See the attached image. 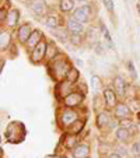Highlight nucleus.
<instances>
[{"label": "nucleus", "mask_w": 140, "mask_h": 158, "mask_svg": "<svg viewBox=\"0 0 140 158\" xmlns=\"http://www.w3.org/2000/svg\"><path fill=\"white\" fill-rule=\"evenodd\" d=\"M49 69H51V76L55 78V80H62L63 77L66 78V74H67V72L70 70V66H69V63L66 62L65 59H57V57H55L53 60H51V66H49Z\"/></svg>", "instance_id": "nucleus-1"}, {"label": "nucleus", "mask_w": 140, "mask_h": 158, "mask_svg": "<svg viewBox=\"0 0 140 158\" xmlns=\"http://www.w3.org/2000/svg\"><path fill=\"white\" fill-rule=\"evenodd\" d=\"M91 14H92V9L91 6L88 4H84V6H80L73 11V18H76L77 21L80 23H88L90 18H91Z\"/></svg>", "instance_id": "nucleus-2"}, {"label": "nucleus", "mask_w": 140, "mask_h": 158, "mask_svg": "<svg viewBox=\"0 0 140 158\" xmlns=\"http://www.w3.org/2000/svg\"><path fill=\"white\" fill-rule=\"evenodd\" d=\"M77 119V112H76L73 108H65L60 114V123H62L65 127H70L73 123Z\"/></svg>", "instance_id": "nucleus-3"}, {"label": "nucleus", "mask_w": 140, "mask_h": 158, "mask_svg": "<svg viewBox=\"0 0 140 158\" xmlns=\"http://www.w3.org/2000/svg\"><path fill=\"white\" fill-rule=\"evenodd\" d=\"M84 95H86V94L78 93V91H73V93H70L67 97L63 98V104H65L66 108H76L83 102Z\"/></svg>", "instance_id": "nucleus-4"}, {"label": "nucleus", "mask_w": 140, "mask_h": 158, "mask_svg": "<svg viewBox=\"0 0 140 158\" xmlns=\"http://www.w3.org/2000/svg\"><path fill=\"white\" fill-rule=\"evenodd\" d=\"M46 46H48V44L42 39L35 48H34V51L31 52V60H32V63L42 62V59L46 56Z\"/></svg>", "instance_id": "nucleus-5"}, {"label": "nucleus", "mask_w": 140, "mask_h": 158, "mask_svg": "<svg viewBox=\"0 0 140 158\" xmlns=\"http://www.w3.org/2000/svg\"><path fill=\"white\" fill-rule=\"evenodd\" d=\"M66 27H67V31H69V34H70V35H80V36H83V34L86 32L83 23L77 21L76 18H73V17H70L67 20Z\"/></svg>", "instance_id": "nucleus-6"}, {"label": "nucleus", "mask_w": 140, "mask_h": 158, "mask_svg": "<svg viewBox=\"0 0 140 158\" xmlns=\"http://www.w3.org/2000/svg\"><path fill=\"white\" fill-rule=\"evenodd\" d=\"M102 95H104L105 106H107L108 109H115L118 102H116V93L113 91V88H104Z\"/></svg>", "instance_id": "nucleus-7"}, {"label": "nucleus", "mask_w": 140, "mask_h": 158, "mask_svg": "<svg viewBox=\"0 0 140 158\" xmlns=\"http://www.w3.org/2000/svg\"><path fill=\"white\" fill-rule=\"evenodd\" d=\"M112 88L119 97H125L126 95V89H128V84H126V81L123 80V77L116 76L112 81Z\"/></svg>", "instance_id": "nucleus-8"}, {"label": "nucleus", "mask_w": 140, "mask_h": 158, "mask_svg": "<svg viewBox=\"0 0 140 158\" xmlns=\"http://www.w3.org/2000/svg\"><path fill=\"white\" fill-rule=\"evenodd\" d=\"M31 34H32V30H31V25L28 24V23H27V24L20 25V27H18V30H17V38H18V41H20V44H25V45H27V42H28V39H30Z\"/></svg>", "instance_id": "nucleus-9"}, {"label": "nucleus", "mask_w": 140, "mask_h": 158, "mask_svg": "<svg viewBox=\"0 0 140 158\" xmlns=\"http://www.w3.org/2000/svg\"><path fill=\"white\" fill-rule=\"evenodd\" d=\"M74 158H88L90 157V146L87 143H78L72 151Z\"/></svg>", "instance_id": "nucleus-10"}, {"label": "nucleus", "mask_w": 140, "mask_h": 158, "mask_svg": "<svg viewBox=\"0 0 140 158\" xmlns=\"http://www.w3.org/2000/svg\"><path fill=\"white\" fill-rule=\"evenodd\" d=\"M130 108L126 104H118L115 106V109H113V114H115V118L116 119H128L129 116H130Z\"/></svg>", "instance_id": "nucleus-11"}, {"label": "nucleus", "mask_w": 140, "mask_h": 158, "mask_svg": "<svg viewBox=\"0 0 140 158\" xmlns=\"http://www.w3.org/2000/svg\"><path fill=\"white\" fill-rule=\"evenodd\" d=\"M42 39H44V35H42L41 31H39V30H32V34H31L30 39H28V42H27V49L32 52L34 48H35V46L42 41Z\"/></svg>", "instance_id": "nucleus-12"}, {"label": "nucleus", "mask_w": 140, "mask_h": 158, "mask_svg": "<svg viewBox=\"0 0 140 158\" xmlns=\"http://www.w3.org/2000/svg\"><path fill=\"white\" fill-rule=\"evenodd\" d=\"M30 9L35 15H44L46 13V3L45 0H32L30 3Z\"/></svg>", "instance_id": "nucleus-13"}, {"label": "nucleus", "mask_w": 140, "mask_h": 158, "mask_svg": "<svg viewBox=\"0 0 140 158\" xmlns=\"http://www.w3.org/2000/svg\"><path fill=\"white\" fill-rule=\"evenodd\" d=\"M20 21V11L17 9H11L10 11H7V17H6V24L10 28H15Z\"/></svg>", "instance_id": "nucleus-14"}, {"label": "nucleus", "mask_w": 140, "mask_h": 158, "mask_svg": "<svg viewBox=\"0 0 140 158\" xmlns=\"http://www.w3.org/2000/svg\"><path fill=\"white\" fill-rule=\"evenodd\" d=\"M10 42H11V35H10V32H7L6 30L2 28V31H0V51L2 52L6 51L10 46Z\"/></svg>", "instance_id": "nucleus-15"}, {"label": "nucleus", "mask_w": 140, "mask_h": 158, "mask_svg": "<svg viewBox=\"0 0 140 158\" xmlns=\"http://www.w3.org/2000/svg\"><path fill=\"white\" fill-rule=\"evenodd\" d=\"M130 131H129V129L126 127H118L115 130V139L118 141H121V143H123V141H128L129 139H130Z\"/></svg>", "instance_id": "nucleus-16"}, {"label": "nucleus", "mask_w": 140, "mask_h": 158, "mask_svg": "<svg viewBox=\"0 0 140 158\" xmlns=\"http://www.w3.org/2000/svg\"><path fill=\"white\" fill-rule=\"evenodd\" d=\"M77 137H76V134H67L65 137V140H63V147H65L66 150H72L76 146H77Z\"/></svg>", "instance_id": "nucleus-17"}, {"label": "nucleus", "mask_w": 140, "mask_h": 158, "mask_svg": "<svg viewBox=\"0 0 140 158\" xmlns=\"http://www.w3.org/2000/svg\"><path fill=\"white\" fill-rule=\"evenodd\" d=\"M57 55H59V49H57V46L53 44V42H49L48 46H46V59L49 60H53L55 57H57Z\"/></svg>", "instance_id": "nucleus-18"}, {"label": "nucleus", "mask_w": 140, "mask_h": 158, "mask_svg": "<svg viewBox=\"0 0 140 158\" xmlns=\"http://www.w3.org/2000/svg\"><path fill=\"white\" fill-rule=\"evenodd\" d=\"M109 115L107 114V112H100L98 115H97V127L98 129H102L104 126L109 125Z\"/></svg>", "instance_id": "nucleus-19"}, {"label": "nucleus", "mask_w": 140, "mask_h": 158, "mask_svg": "<svg viewBox=\"0 0 140 158\" xmlns=\"http://www.w3.org/2000/svg\"><path fill=\"white\" fill-rule=\"evenodd\" d=\"M78 77H80V73H78V70L76 69V67H70V70L67 72V74H66V81H69L70 84L76 83V81L78 80Z\"/></svg>", "instance_id": "nucleus-20"}, {"label": "nucleus", "mask_w": 140, "mask_h": 158, "mask_svg": "<svg viewBox=\"0 0 140 158\" xmlns=\"http://www.w3.org/2000/svg\"><path fill=\"white\" fill-rule=\"evenodd\" d=\"M46 25H48L49 28H52V30H55V28H59L60 27V18L57 17V15H48L46 17Z\"/></svg>", "instance_id": "nucleus-21"}, {"label": "nucleus", "mask_w": 140, "mask_h": 158, "mask_svg": "<svg viewBox=\"0 0 140 158\" xmlns=\"http://www.w3.org/2000/svg\"><path fill=\"white\" fill-rule=\"evenodd\" d=\"M74 7V2L73 0H60L59 9L62 13H70Z\"/></svg>", "instance_id": "nucleus-22"}, {"label": "nucleus", "mask_w": 140, "mask_h": 158, "mask_svg": "<svg viewBox=\"0 0 140 158\" xmlns=\"http://www.w3.org/2000/svg\"><path fill=\"white\" fill-rule=\"evenodd\" d=\"M98 34H97V30L94 27H91L88 31H87V35H86V39L90 42V44H95L98 42Z\"/></svg>", "instance_id": "nucleus-23"}, {"label": "nucleus", "mask_w": 140, "mask_h": 158, "mask_svg": "<svg viewBox=\"0 0 140 158\" xmlns=\"http://www.w3.org/2000/svg\"><path fill=\"white\" fill-rule=\"evenodd\" d=\"M84 129V122L83 120H76L72 126H70V134H78Z\"/></svg>", "instance_id": "nucleus-24"}, {"label": "nucleus", "mask_w": 140, "mask_h": 158, "mask_svg": "<svg viewBox=\"0 0 140 158\" xmlns=\"http://www.w3.org/2000/svg\"><path fill=\"white\" fill-rule=\"evenodd\" d=\"M132 152H133L136 157H140V140L133 143V146H132Z\"/></svg>", "instance_id": "nucleus-25"}, {"label": "nucleus", "mask_w": 140, "mask_h": 158, "mask_svg": "<svg viewBox=\"0 0 140 158\" xmlns=\"http://www.w3.org/2000/svg\"><path fill=\"white\" fill-rule=\"evenodd\" d=\"M126 66H128V70H129V72H130L132 77H133V78H137V74H136V70H134L133 62H132V60H129V62L126 63Z\"/></svg>", "instance_id": "nucleus-26"}, {"label": "nucleus", "mask_w": 140, "mask_h": 158, "mask_svg": "<svg viewBox=\"0 0 140 158\" xmlns=\"http://www.w3.org/2000/svg\"><path fill=\"white\" fill-rule=\"evenodd\" d=\"M102 2H104V6L107 7L108 11L112 13L113 11V2H112V0H102Z\"/></svg>", "instance_id": "nucleus-27"}, {"label": "nucleus", "mask_w": 140, "mask_h": 158, "mask_svg": "<svg viewBox=\"0 0 140 158\" xmlns=\"http://www.w3.org/2000/svg\"><path fill=\"white\" fill-rule=\"evenodd\" d=\"M119 122H121V125H122L121 127H126V129L130 127V126L133 125V123H132V120L129 119V118H128V119H122V120H119Z\"/></svg>", "instance_id": "nucleus-28"}, {"label": "nucleus", "mask_w": 140, "mask_h": 158, "mask_svg": "<svg viewBox=\"0 0 140 158\" xmlns=\"http://www.w3.org/2000/svg\"><path fill=\"white\" fill-rule=\"evenodd\" d=\"M6 17H7V14H6V10H4V9H2V11H0V21H2V23H4V20H6Z\"/></svg>", "instance_id": "nucleus-29"}, {"label": "nucleus", "mask_w": 140, "mask_h": 158, "mask_svg": "<svg viewBox=\"0 0 140 158\" xmlns=\"http://www.w3.org/2000/svg\"><path fill=\"white\" fill-rule=\"evenodd\" d=\"M107 158H122V157H121V155L118 154V152H111V154L108 155Z\"/></svg>", "instance_id": "nucleus-30"}, {"label": "nucleus", "mask_w": 140, "mask_h": 158, "mask_svg": "<svg viewBox=\"0 0 140 158\" xmlns=\"http://www.w3.org/2000/svg\"><path fill=\"white\" fill-rule=\"evenodd\" d=\"M48 158H63V157H60V155H52V157H48Z\"/></svg>", "instance_id": "nucleus-31"}]
</instances>
